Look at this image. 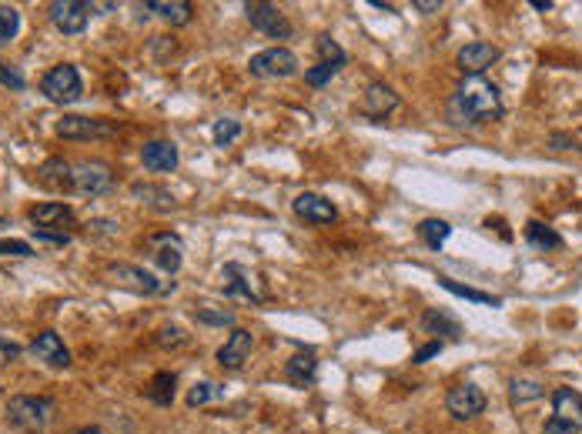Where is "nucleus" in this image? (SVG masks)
Segmentation results:
<instances>
[{
    "label": "nucleus",
    "instance_id": "37998d69",
    "mask_svg": "<svg viewBox=\"0 0 582 434\" xmlns=\"http://www.w3.org/2000/svg\"><path fill=\"white\" fill-rule=\"evenodd\" d=\"M546 434H579V428H572V424H566V421L549 418L546 421Z\"/></svg>",
    "mask_w": 582,
    "mask_h": 434
},
{
    "label": "nucleus",
    "instance_id": "de8ad7c7",
    "mask_svg": "<svg viewBox=\"0 0 582 434\" xmlns=\"http://www.w3.org/2000/svg\"><path fill=\"white\" fill-rule=\"evenodd\" d=\"M532 11H539V14H546V11H552V4H549V0H536V4H532Z\"/></svg>",
    "mask_w": 582,
    "mask_h": 434
},
{
    "label": "nucleus",
    "instance_id": "c03bdc74",
    "mask_svg": "<svg viewBox=\"0 0 582 434\" xmlns=\"http://www.w3.org/2000/svg\"><path fill=\"white\" fill-rule=\"evenodd\" d=\"M412 7L422 14H435V11H442V0H415Z\"/></svg>",
    "mask_w": 582,
    "mask_h": 434
},
{
    "label": "nucleus",
    "instance_id": "2f4dec72",
    "mask_svg": "<svg viewBox=\"0 0 582 434\" xmlns=\"http://www.w3.org/2000/svg\"><path fill=\"white\" fill-rule=\"evenodd\" d=\"M218 394H221V388H218L215 381H198L195 388H188V394H184V405L201 407V405H208V401H215Z\"/></svg>",
    "mask_w": 582,
    "mask_h": 434
},
{
    "label": "nucleus",
    "instance_id": "72a5a7b5",
    "mask_svg": "<svg viewBox=\"0 0 582 434\" xmlns=\"http://www.w3.org/2000/svg\"><path fill=\"white\" fill-rule=\"evenodd\" d=\"M134 194H148L144 197V204H151V208H174V201H168V191H157V187H148V184H134L131 187Z\"/></svg>",
    "mask_w": 582,
    "mask_h": 434
},
{
    "label": "nucleus",
    "instance_id": "0eeeda50",
    "mask_svg": "<svg viewBox=\"0 0 582 434\" xmlns=\"http://www.w3.org/2000/svg\"><path fill=\"white\" fill-rule=\"evenodd\" d=\"M54 131H57V137H64V141H97V137L118 134V124L101 120V118H84V114H64Z\"/></svg>",
    "mask_w": 582,
    "mask_h": 434
},
{
    "label": "nucleus",
    "instance_id": "79ce46f5",
    "mask_svg": "<svg viewBox=\"0 0 582 434\" xmlns=\"http://www.w3.org/2000/svg\"><path fill=\"white\" fill-rule=\"evenodd\" d=\"M445 347V341H432V345H425V347H418V351H415V364H425V361H432V354H439V351H442Z\"/></svg>",
    "mask_w": 582,
    "mask_h": 434
},
{
    "label": "nucleus",
    "instance_id": "bb28decb",
    "mask_svg": "<svg viewBox=\"0 0 582 434\" xmlns=\"http://www.w3.org/2000/svg\"><path fill=\"white\" fill-rule=\"evenodd\" d=\"M345 67H348V60H318V64L305 74V80L311 84V88H325V84H328L335 74H341Z\"/></svg>",
    "mask_w": 582,
    "mask_h": 434
},
{
    "label": "nucleus",
    "instance_id": "a19ab883",
    "mask_svg": "<svg viewBox=\"0 0 582 434\" xmlns=\"http://www.w3.org/2000/svg\"><path fill=\"white\" fill-rule=\"evenodd\" d=\"M20 351H24V347H20V345H14V341H7V338H0V368H7L11 361L20 358Z\"/></svg>",
    "mask_w": 582,
    "mask_h": 434
},
{
    "label": "nucleus",
    "instance_id": "7c9ffc66",
    "mask_svg": "<svg viewBox=\"0 0 582 434\" xmlns=\"http://www.w3.org/2000/svg\"><path fill=\"white\" fill-rule=\"evenodd\" d=\"M546 394V388L539 385V381H512L509 385V398H512V405H525V401H539Z\"/></svg>",
    "mask_w": 582,
    "mask_h": 434
},
{
    "label": "nucleus",
    "instance_id": "9d476101",
    "mask_svg": "<svg viewBox=\"0 0 582 434\" xmlns=\"http://www.w3.org/2000/svg\"><path fill=\"white\" fill-rule=\"evenodd\" d=\"M486 391L475 388V385H459V388L448 391V398H445V407H448V415L456 421H469V418H479L482 411H486Z\"/></svg>",
    "mask_w": 582,
    "mask_h": 434
},
{
    "label": "nucleus",
    "instance_id": "473e14b6",
    "mask_svg": "<svg viewBox=\"0 0 582 434\" xmlns=\"http://www.w3.org/2000/svg\"><path fill=\"white\" fill-rule=\"evenodd\" d=\"M20 30V14L11 4H0V44H11Z\"/></svg>",
    "mask_w": 582,
    "mask_h": 434
},
{
    "label": "nucleus",
    "instance_id": "393cba45",
    "mask_svg": "<svg viewBox=\"0 0 582 434\" xmlns=\"http://www.w3.org/2000/svg\"><path fill=\"white\" fill-rule=\"evenodd\" d=\"M525 240H529L536 251H552V247L563 244L559 231H552L546 221H529V225H525Z\"/></svg>",
    "mask_w": 582,
    "mask_h": 434
},
{
    "label": "nucleus",
    "instance_id": "a211bd4d",
    "mask_svg": "<svg viewBox=\"0 0 582 434\" xmlns=\"http://www.w3.org/2000/svg\"><path fill=\"white\" fill-rule=\"evenodd\" d=\"M31 225L34 227H67L74 225V208H67L61 201H44V204H34L31 208Z\"/></svg>",
    "mask_w": 582,
    "mask_h": 434
},
{
    "label": "nucleus",
    "instance_id": "a878e982",
    "mask_svg": "<svg viewBox=\"0 0 582 434\" xmlns=\"http://www.w3.org/2000/svg\"><path fill=\"white\" fill-rule=\"evenodd\" d=\"M439 287L442 291H452V294H459L465 301H479V304H486V308H502V298L499 294H489V291H475V287H465L459 281H448V278H439Z\"/></svg>",
    "mask_w": 582,
    "mask_h": 434
},
{
    "label": "nucleus",
    "instance_id": "f257e3e1",
    "mask_svg": "<svg viewBox=\"0 0 582 434\" xmlns=\"http://www.w3.org/2000/svg\"><path fill=\"white\" fill-rule=\"evenodd\" d=\"M502 110H506L502 94L486 77H465L445 107L448 124H456V127H472L479 120H499Z\"/></svg>",
    "mask_w": 582,
    "mask_h": 434
},
{
    "label": "nucleus",
    "instance_id": "6ab92c4d",
    "mask_svg": "<svg viewBox=\"0 0 582 434\" xmlns=\"http://www.w3.org/2000/svg\"><path fill=\"white\" fill-rule=\"evenodd\" d=\"M552 418L555 421H566L572 428H582V398L572 388H559L552 394Z\"/></svg>",
    "mask_w": 582,
    "mask_h": 434
},
{
    "label": "nucleus",
    "instance_id": "58836bf2",
    "mask_svg": "<svg viewBox=\"0 0 582 434\" xmlns=\"http://www.w3.org/2000/svg\"><path fill=\"white\" fill-rule=\"evenodd\" d=\"M184 341H188V331L181 328H165L157 334V345L161 347H174V345H184Z\"/></svg>",
    "mask_w": 582,
    "mask_h": 434
},
{
    "label": "nucleus",
    "instance_id": "412c9836",
    "mask_svg": "<svg viewBox=\"0 0 582 434\" xmlns=\"http://www.w3.org/2000/svg\"><path fill=\"white\" fill-rule=\"evenodd\" d=\"M221 278H225V285H221V291H225V298H245L251 301V304H258V294L248 287V274L241 264H225L221 268Z\"/></svg>",
    "mask_w": 582,
    "mask_h": 434
},
{
    "label": "nucleus",
    "instance_id": "39448f33",
    "mask_svg": "<svg viewBox=\"0 0 582 434\" xmlns=\"http://www.w3.org/2000/svg\"><path fill=\"white\" fill-rule=\"evenodd\" d=\"M248 71L255 77H264V80H285V77L298 74V57L288 47H268L248 60Z\"/></svg>",
    "mask_w": 582,
    "mask_h": 434
},
{
    "label": "nucleus",
    "instance_id": "4be33fe9",
    "mask_svg": "<svg viewBox=\"0 0 582 434\" xmlns=\"http://www.w3.org/2000/svg\"><path fill=\"white\" fill-rule=\"evenodd\" d=\"M141 7L151 11L154 17L174 24V27H181V24L191 20V4H188V0H148V4H141Z\"/></svg>",
    "mask_w": 582,
    "mask_h": 434
},
{
    "label": "nucleus",
    "instance_id": "09e8293b",
    "mask_svg": "<svg viewBox=\"0 0 582 434\" xmlns=\"http://www.w3.org/2000/svg\"><path fill=\"white\" fill-rule=\"evenodd\" d=\"M371 7H375V11H395V7H392V4H385V0H371Z\"/></svg>",
    "mask_w": 582,
    "mask_h": 434
},
{
    "label": "nucleus",
    "instance_id": "49530a36",
    "mask_svg": "<svg viewBox=\"0 0 582 434\" xmlns=\"http://www.w3.org/2000/svg\"><path fill=\"white\" fill-rule=\"evenodd\" d=\"M489 227H492V231H499V234H502V238H506V240H512V234H509V227H502V221H495V217H489Z\"/></svg>",
    "mask_w": 582,
    "mask_h": 434
},
{
    "label": "nucleus",
    "instance_id": "423d86ee",
    "mask_svg": "<svg viewBox=\"0 0 582 434\" xmlns=\"http://www.w3.org/2000/svg\"><path fill=\"white\" fill-rule=\"evenodd\" d=\"M108 274L121 287L134 291V294H144V298H154V294H165V291H171V285H165L161 278H154L151 270L138 268V264H124V261H114V264H108Z\"/></svg>",
    "mask_w": 582,
    "mask_h": 434
},
{
    "label": "nucleus",
    "instance_id": "f8f14e48",
    "mask_svg": "<svg viewBox=\"0 0 582 434\" xmlns=\"http://www.w3.org/2000/svg\"><path fill=\"white\" fill-rule=\"evenodd\" d=\"M141 164L151 174H171V171H178V148L168 137H154L141 148Z\"/></svg>",
    "mask_w": 582,
    "mask_h": 434
},
{
    "label": "nucleus",
    "instance_id": "c9c22d12",
    "mask_svg": "<svg viewBox=\"0 0 582 434\" xmlns=\"http://www.w3.org/2000/svg\"><path fill=\"white\" fill-rule=\"evenodd\" d=\"M318 54H322V60H348V54H345V50L335 44V37H328V34L318 37Z\"/></svg>",
    "mask_w": 582,
    "mask_h": 434
},
{
    "label": "nucleus",
    "instance_id": "c85d7f7f",
    "mask_svg": "<svg viewBox=\"0 0 582 434\" xmlns=\"http://www.w3.org/2000/svg\"><path fill=\"white\" fill-rule=\"evenodd\" d=\"M418 234L429 240L432 251H442L445 238L452 234V225H445V221H439V217H429V221H422V225H418Z\"/></svg>",
    "mask_w": 582,
    "mask_h": 434
},
{
    "label": "nucleus",
    "instance_id": "a18cd8bd",
    "mask_svg": "<svg viewBox=\"0 0 582 434\" xmlns=\"http://www.w3.org/2000/svg\"><path fill=\"white\" fill-rule=\"evenodd\" d=\"M88 11H91V14H114V11H118V4H114V0H104V4H88Z\"/></svg>",
    "mask_w": 582,
    "mask_h": 434
},
{
    "label": "nucleus",
    "instance_id": "ddd939ff",
    "mask_svg": "<svg viewBox=\"0 0 582 434\" xmlns=\"http://www.w3.org/2000/svg\"><path fill=\"white\" fill-rule=\"evenodd\" d=\"M151 257L154 264L165 270V274H178L184 264V240L174 231H165L151 240Z\"/></svg>",
    "mask_w": 582,
    "mask_h": 434
},
{
    "label": "nucleus",
    "instance_id": "4468645a",
    "mask_svg": "<svg viewBox=\"0 0 582 434\" xmlns=\"http://www.w3.org/2000/svg\"><path fill=\"white\" fill-rule=\"evenodd\" d=\"M456 60H459V67L465 71V77H482L499 60V47L489 44V41H472V44L462 47Z\"/></svg>",
    "mask_w": 582,
    "mask_h": 434
},
{
    "label": "nucleus",
    "instance_id": "6e6552de",
    "mask_svg": "<svg viewBox=\"0 0 582 434\" xmlns=\"http://www.w3.org/2000/svg\"><path fill=\"white\" fill-rule=\"evenodd\" d=\"M245 17H248V24H251L255 30H261L264 37H278V41L291 37L288 17L278 11V4H261V0H248V4H245Z\"/></svg>",
    "mask_w": 582,
    "mask_h": 434
},
{
    "label": "nucleus",
    "instance_id": "cd10ccee",
    "mask_svg": "<svg viewBox=\"0 0 582 434\" xmlns=\"http://www.w3.org/2000/svg\"><path fill=\"white\" fill-rule=\"evenodd\" d=\"M41 180L50 184V187H64V191H67V184H71V164L61 161V157H50V161L41 167Z\"/></svg>",
    "mask_w": 582,
    "mask_h": 434
},
{
    "label": "nucleus",
    "instance_id": "7ed1b4c3",
    "mask_svg": "<svg viewBox=\"0 0 582 434\" xmlns=\"http://www.w3.org/2000/svg\"><path fill=\"white\" fill-rule=\"evenodd\" d=\"M67 191L80 197H104L114 191V171L104 161H80L71 164V184Z\"/></svg>",
    "mask_w": 582,
    "mask_h": 434
},
{
    "label": "nucleus",
    "instance_id": "2eb2a0df",
    "mask_svg": "<svg viewBox=\"0 0 582 434\" xmlns=\"http://www.w3.org/2000/svg\"><path fill=\"white\" fill-rule=\"evenodd\" d=\"M295 214L302 217V221H308V225H335L338 221V208L328 201V197H322V194H298L295 197Z\"/></svg>",
    "mask_w": 582,
    "mask_h": 434
},
{
    "label": "nucleus",
    "instance_id": "9b49d317",
    "mask_svg": "<svg viewBox=\"0 0 582 434\" xmlns=\"http://www.w3.org/2000/svg\"><path fill=\"white\" fill-rule=\"evenodd\" d=\"M31 354L41 361V364L54 368V371L71 368V351H67V345H64V338L57 331H41L31 341Z\"/></svg>",
    "mask_w": 582,
    "mask_h": 434
},
{
    "label": "nucleus",
    "instance_id": "f3484780",
    "mask_svg": "<svg viewBox=\"0 0 582 434\" xmlns=\"http://www.w3.org/2000/svg\"><path fill=\"white\" fill-rule=\"evenodd\" d=\"M251 347H255V341H251V334L248 331H231L228 341L218 347V364L225 368V371H234V368H241L248 361V354H251Z\"/></svg>",
    "mask_w": 582,
    "mask_h": 434
},
{
    "label": "nucleus",
    "instance_id": "aec40b11",
    "mask_svg": "<svg viewBox=\"0 0 582 434\" xmlns=\"http://www.w3.org/2000/svg\"><path fill=\"white\" fill-rule=\"evenodd\" d=\"M422 328L432 331V334H439V341H442V338L459 341L462 338V321L459 317H452V311H442V308H429V311L422 315Z\"/></svg>",
    "mask_w": 582,
    "mask_h": 434
},
{
    "label": "nucleus",
    "instance_id": "c756f323",
    "mask_svg": "<svg viewBox=\"0 0 582 434\" xmlns=\"http://www.w3.org/2000/svg\"><path fill=\"white\" fill-rule=\"evenodd\" d=\"M211 137H215L218 148H228L231 141H238V137H241V120L218 118L215 124H211Z\"/></svg>",
    "mask_w": 582,
    "mask_h": 434
},
{
    "label": "nucleus",
    "instance_id": "8fccbe9b",
    "mask_svg": "<svg viewBox=\"0 0 582 434\" xmlns=\"http://www.w3.org/2000/svg\"><path fill=\"white\" fill-rule=\"evenodd\" d=\"M74 434H108V431H101V428H77Z\"/></svg>",
    "mask_w": 582,
    "mask_h": 434
},
{
    "label": "nucleus",
    "instance_id": "5701e85b",
    "mask_svg": "<svg viewBox=\"0 0 582 434\" xmlns=\"http://www.w3.org/2000/svg\"><path fill=\"white\" fill-rule=\"evenodd\" d=\"M174 391H178V375H174V371H157V375L148 381L144 394H148V401H154V405L171 407L174 405Z\"/></svg>",
    "mask_w": 582,
    "mask_h": 434
},
{
    "label": "nucleus",
    "instance_id": "f03ea898",
    "mask_svg": "<svg viewBox=\"0 0 582 434\" xmlns=\"http://www.w3.org/2000/svg\"><path fill=\"white\" fill-rule=\"evenodd\" d=\"M54 401L44 398V394H14L7 401V421L14 424L17 431L27 434H41L47 431V424L54 421Z\"/></svg>",
    "mask_w": 582,
    "mask_h": 434
},
{
    "label": "nucleus",
    "instance_id": "20e7f679",
    "mask_svg": "<svg viewBox=\"0 0 582 434\" xmlns=\"http://www.w3.org/2000/svg\"><path fill=\"white\" fill-rule=\"evenodd\" d=\"M41 94H44L50 104H74L77 97L84 94V80H80V71L74 64H57L50 67L44 77H41Z\"/></svg>",
    "mask_w": 582,
    "mask_h": 434
},
{
    "label": "nucleus",
    "instance_id": "4c0bfd02",
    "mask_svg": "<svg viewBox=\"0 0 582 434\" xmlns=\"http://www.w3.org/2000/svg\"><path fill=\"white\" fill-rule=\"evenodd\" d=\"M34 238L44 240V244H71L67 231H50V227H34Z\"/></svg>",
    "mask_w": 582,
    "mask_h": 434
},
{
    "label": "nucleus",
    "instance_id": "b1692460",
    "mask_svg": "<svg viewBox=\"0 0 582 434\" xmlns=\"http://www.w3.org/2000/svg\"><path fill=\"white\" fill-rule=\"evenodd\" d=\"M315 368H318V358H311L308 351L291 354L288 364H285L291 385H298V388H311V385H315Z\"/></svg>",
    "mask_w": 582,
    "mask_h": 434
},
{
    "label": "nucleus",
    "instance_id": "ea45409f",
    "mask_svg": "<svg viewBox=\"0 0 582 434\" xmlns=\"http://www.w3.org/2000/svg\"><path fill=\"white\" fill-rule=\"evenodd\" d=\"M198 321L201 324H234L228 311H208V308H198Z\"/></svg>",
    "mask_w": 582,
    "mask_h": 434
},
{
    "label": "nucleus",
    "instance_id": "1a4fd4ad",
    "mask_svg": "<svg viewBox=\"0 0 582 434\" xmlns=\"http://www.w3.org/2000/svg\"><path fill=\"white\" fill-rule=\"evenodd\" d=\"M47 14H50V24L67 34V37H77V34H84L88 27V0H50V7H47Z\"/></svg>",
    "mask_w": 582,
    "mask_h": 434
},
{
    "label": "nucleus",
    "instance_id": "dca6fc26",
    "mask_svg": "<svg viewBox=\"0 0 582 434\" xmlns=\"http://www.w3.org/2000/svg\"><path fill=\"white\" fill-rule=\"evenodd\" d=\"M395 107H399V94L388 88V84H379V80H375V84H368V88H365V97H362V110H365L371 120L388 118Z\"/></svg>",
    "mask_w": 582,
    "mask_h": 434
},
{
    "label": "nucleus",
    "instance_id": "e433bc0d",
    "mask_svg": "<svg viewBox=\"0 0 582 434\" xmlns=\"http://www.w3.org/2000/svg\"><path fill=\"white\" fill-rule=\"evenodd\" d=\"M0 84L4 88H11V90H24L27 84H24V74L20 71H14V67H7L4 60H0Z\"/></svg>",
    "mask_w": 582,
    "mask_h": 434
},
{
    "label": "nucleus",
    "instance_id": "f704fd0d",
    "mask_svg": "<svg viewBox=\"0 0 582 434\" xmlns=\"http://www.w3.org/2000/svg\"><path fill=\"white\" fill-rule=\"evenodd\" d=\"M0 255L4 257H34V251L27 240H0Z\"/></svg>",
    "mask_w": 582,
    "mask_h": 434
}]
</instances>
